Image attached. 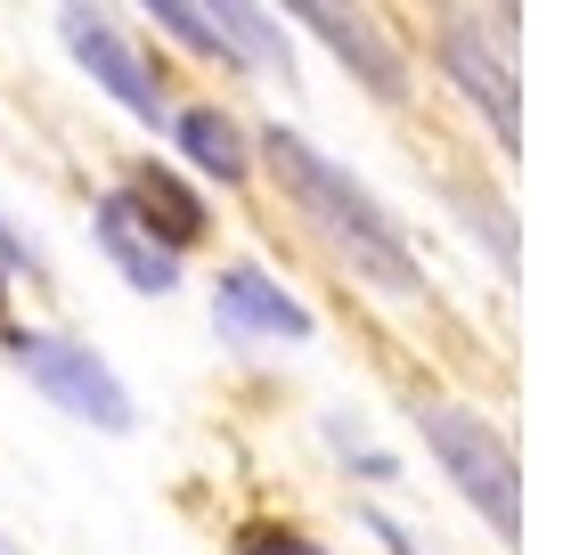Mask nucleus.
<instances>
[{"mask_svg": "<svg viewBox=\"0 0 563 555\" xmlns=\"http://www.w3.org/2000/svg\"><path fill=\"white\" fill-rule=\"evenodd\" d=\"M302 25L319 33L327 49L343 57V66L360 74L367 90H376V99H400V57H393V42H384L376 33V16H360V9H335V0H302Z\"/></svg>", "mask_w": 563, "mask_h": 555, "instance_id": "8", "label": "nucleus"}, {"mask_svg": "<svg viewBox=\"0 0 563 555\" xmlns=\"http://www.w3.org/2000/svg\"><path fill=\"white\" fill-rule=\"evenodd\" d=\"M212 16V42L221 57H254L269 74H295V49H286V33L269 25V9H245V0H229V9H205Z\"/></svg>", "mask_w": 563, "mask_h": 555, "instance_id": "11", "label": "nucleus"}, {"mask_svg": "<svg viewBox=\"0 0 563 555\" xmlns=\"http://www.w3.org/2000/svg\"><path fill=\"white\" fill-rule=\"evenodd\" d=\"M441 66L457 74L465 99L490 114L498 147H522V90H515V66H507V49H498V42H482V25H474L465 9L441 25Z\"/></svg>", "mask_w": 563, "mask_h": 555, "instance_id": "5", "label": "nucleus"}, {"mask_svg": "<svg viewBox=\"0 0 563 555\" xmlns=\"http://www.w3.org/2000/svg\"><path fill=\"white\" fill-rule=\"evenodd\" d=\"M155 25H164L172 33V42H188V49H205V57H221V42H212V16L197 9V0H155ZM221 66H229V57H221Z\"/></svg>", "mask_w": 563, "mask_h": 555, "instance_id": "12", "label": "nucleus"}, {"mask_svg": "<svg viewBox=\"0 0 563 555\" xmlns=\"http://www.w3.org/2000/svg\"><path fill=\"white\" fill-rule=\"evenodd\" d=\"M262 164L278 171V188L310 213V229H319V237L335 245V254L352 262L376 295H417V286H424L417 278V254L400 245V229H393V213H384V204L367 197L343 164H327L302 131H286V123L262 131Z\"/></svg>", "mask_w": 563, "mask_h": 555, "instance_id": "1", "label": "nucleus"}, {"mask_svg": "<svg viewBox=\"0 0 563 555\" xmlns=\"http://www.w3.org/2000/svg\"><path fill=\"white\" fill-rule=\"evenodd\" d=\"M9 270H25V278H42V254H33V245H25V237H16V229H9V221H0V278H9Z\"/></svg>", "mask_w": 563, "mask_h": 555, "instance_id": "15", "label": "nucleus"}, {"mask_svg": "<svg viewBox=\"0 0 563 555\" xmlns=\"http://www.w3.org/2000/svg\"><path fill=\"white\" fill-rule=\"evenodd\" d=\"M212 319H221V335H286V343L310 335V311L269 270H254V262H229V270H221V286H212Z\"/></svg>", "mask_w": 563, "mask_h": 555, "instance_id": "6", "label": "nucleus"}, {"mask_svg": "<svg viewBox=\"0 0 563 555\" xmlns=\"http://www.w3.org/2000/svg\"><path fill=\"white\" fill-rule=\"evenodd\" d=\"M417 433L433 449V466L457 482V499L498 531V540H522V466L507 449V433L482 425L457 400H417Z\"/></svg>", "mask_w": 563, "mask_h": 555, "instance_id": "2", "label": "nucleus"}, {"mask_svg": "<svg viewBox=\"0 0 563 555\" xmlns=\"http://www.w3.org/2000/svg\"><path fill=\"white\" fill-rule=\"evenodd\" d=\"M164 123H172V140L188 147V164L212 171L221 188H238L245 171H254V147H245V131L229 123L221 107H180V114H164Z\"/></svg>", "mask_w": 563, "mask_h": 555, "instance_id": "10", "label": "nucleus"}, {"mask_svg": "<svg viewBox=\"0 0 563 555\" xmlns=\"http://www.w3.org/2000/svg\"><path fill=\"white\" fill-rule=\"evenodd\" d=\"M57 42L82 57L90 82H99L123 114H140V123H164V90H155V74L140 66V49H131L99 9H57Z\"/></svg>", "mask_w": 563, "mask_h": 555, "instance_id": "4", "label": "nucleus"}, {"mask_svg": "<svg viewBox=\"0 0 563 555\" xmlns=\"http://www.w3.org/2000/svg\"><path fill=\"white\" fill-rule=\"evenodd\" d=\"M327 442H335L343 457H360V474H367V482H400V466H393V457H384L376 442H360V433L343 425V417H335V425H327Z\"/></svg>", "mask_w": 563, "mask_h": 555, "instance_id": "13", "label": "nucleus"}, {"mask_svg": "<svg viewBox=\"0 0 563 555\" xmlns=\"http://www.w3.org/2000/svg\"><path fill=\"white\" fill-rule=\"evenodd\" d=\"M9 359L25 368V385H42L57 409L82 417V425H99V433H131V425H140L123 376H114L90 343H66V335H9Z\"/></svg>", "mask_w": 563, "mask_h": 555, "instance_id": "3", "label": "nucleus"}, {"mask_svg": "<svg viewBox=\"0 0 563 555\" xmlns=\"http://www.w3.org/2000/svg\"><path fill=\"white\" fill-rule=\"evenodd\" d=\"M90 229H99V254H107L131 286H140V295H172V286H180V254H164V245H155L147 229L131 221V204H123V197H107Z\"/></svg>", "mask_w": 563, "mask_h": 555, "instance_id": "9", "label": "nucleus"}, {"mask_svg": "<svg viewBox=\"0 0 563 555\" xmlns=\"http://www.w3.org/2000/svg\"><path fill=\"white\" fill-rule=\"evenodd\" d=\"M123 204H131V221H140L164 254H180V245H197L205 229H212V221H205V197L180 180V171H164V164H131Z\"/></svg>", "mask_w": 563, "mask_h": 555, "instance_id": "7", "label": "nucleus"}, {"mask_svg": "<svg viewBox=\"0 0 563 555\" xmlns=\"http://www.w3.org/2000/svg\"><path fill=\"white\" fill-rule=\"evenodd\" d=\"M238 555H327V547L302 540V531H269V523H254V531H238Z\"/></svg>", "mask_w": 563, "mask_h": 555, "instance_id": "14", "label": "nucleus"}, {"mask_svg": "<svg viewBox=\"0 0 563 555\" xmlns=\"http://www.w3.org/2000/svg\"><path fill=\"white\" fill-rule=\"evenodd\" d=\"M0 302H9V278H0Z\"/></svg>", "mask_w": 563, "mask_h": 555, "instance_id": "16", "label": "nucleus"}]
</instances>
